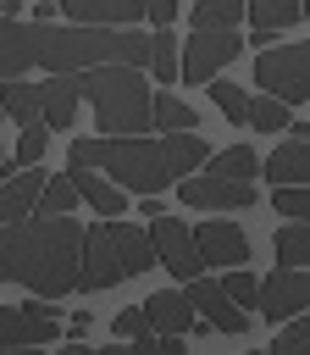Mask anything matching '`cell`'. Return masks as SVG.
Returning <instances> with one entry per match:
<instances>
[{"label":"cell","mask_w":310,"mask_h":355,"mask_svg":"<svg viewBox=\"0 0 310 355\" xmlns=\"http://www.w3.org/2000/svg\"><path fill=\"white\" fill-rule=\"evenodd\" d=\"M78 72H50L39 83V105H44V122L50 128H72V111H78Z\"/></svg>","instance_id":"cell-18"},{"label":"cell","mask_w":310,"mask_h":355,"mask_svg":"<svg viewBox=\"0 0 310 355\" xmlns=\"http://www.w3.org/2000/svg\"><path fill=\"white\" fill-rule=\"evenodd\" d=\"M266 183H310V122L288 116V139L266 155Z\"/></svg>","instance_id":"cell-14"},{"label":"cell","mask_w":310,"mask_h":355,"mask_svg":"<svg viewBox=\"0 0 310 355\" xmlns=\"http://www.w3.org/2000/svg\"><path fill=\"white\" fill-rule=\"evenodd\" d=\"M271 250H277L282 266H304V261H310V222H304V216H288V227H277Z\"/></svg>","instance_id":"cell-24"},{"label":"cell","mask_w":310,"mask_h":355,"mask_svg":"<svg viewBox=\"0 0 310 355\" xmlns=\"http://www.w3.org/2000/svg\"><path fill=\"white\" fill-rule=\"evenodd\" d=\"M78 244H83L78 216L22 211L0 222V283H22L39 300H61L78 288Z\"/></svg>","instance_id":"cell-2"},{"label":"cell","mask_w":310,"mask_h":355,"mask_svg":"<svg viewBox=\"0 0 310 355\" xmlns=\"http://www.w3.org/2000/svg\"><path fill=\"white\" fill-rule=\"evenodd\" d=\"M205 166H210V172H221V178H255V172H260V161H255V150H249V144L210 150V155H205Z\"/></svg>","instance_id":"cell-27"},{"label":"cell","mask_w":310,"mask_h":355,"mask_svg":"<svg viewBox=\"0 0 310 355\" xmlns=\"http://www.w3.org/2000/svg\"><path fill=\"white\" fill-rule=\"evenodd\" d=\"M144 322H149L155 333H183V338L199 327V316H194V305H188L183 283H177V288H161V294H149V300H144Z\"/></svg>","instance_id":"cell-15"},{"label":"cell","mask_w":310,"mask_h":355,"mask_svg":"<svg viewBox=\"0 0 310 355\" xmlns=\"http://www.w3.org/2000/svg\"><path fill=\"white\" fill-rule=\"evenodd\" d=\"M244 44H249V39H238L232 28H194V39L183 44V61H177L183 83H205V78H216L221 67H232V61L244 55Z\"/></svg>","instance_id":"cell-8"},{"label":"cell","mask_w":310,"mask_h":355,"mask_svg":"<svg viewBox=\"0 0 310 355\" xmlns=\"http://www.w3.org/2000/svg\"><path fill=\"white\" fill-rule=\"evenodd\" d=\"M255 83L266 94H277L282 105H304L310 100V44L288 39V44H260L255 55Z\"/></svg>","instance_id":"cell-6"},{"label":"cell","mask_w":310,"mask_h":355,"mask_svg":"<svg viewBox=\"0 0 310 355\" xmlns=\"http://www.w3.org/2000/svg\"><path fill=\"white\" fill-rule=\"evenodd\" d=\"M149 55V33L133 28H100V22H22V17H0V78H22L33 67L44 72H78L94 61H133L144 67Z\"/></svg>","instance_id":"cell-1"},{"label":"cell","mask_w":310,"mask_h":355,"mask_svg":"<svg viewBox=\"0 0 310 355\" xmlns=\"http://www.w3.org/2000/svg\"><path fill=\"white\" fill-rule=\"evenodd\" d=\"M89 327H94V316H89V311H72V316H66V338H72V344H78V338H89Z\"/></svg>","instance_id":"cell-37"},{"label":"cell","mask_w":310,"mask_h":355,"mask_svg":"<svg viewBox=\"0 0 310 355\" xmlns=\"http://www.w3.org/2000/svg\"><path fill=\"white\" fill-rule=\"evenodd\" d=\"M144 17H149L155 28H172V22H177V0H144Z\"/></svg>","instance_id":"cell-36"},{"label":"cell","mask_w":310,"mask_h":355,"mask_svg":"<svg viewBox=\"0 0 310 355\" xmlns=\"http://www.w3.org/2000/svg\"><path fill=\"white\" fill-rule=\"evenodd\" d=\"M61 338V322H55V305L33 300V305H0V349H33V344H50Z\"/></svg>","instance_id":"cell-10"},{"label":"cell","mask_w":310,"mask_h":355,"mask_svg":"<svg viewBox=\"0 0 310 355\" xmlns=\"http://www.w3.org/2000/svg\"><path fill=\"white\" fill-rule=\"evenodd\" d=\"M144 67L155 72V83H177V33H172V28H155V33H149Z\"/></svg>","instance_id":"cell-25"},{"label":"cell","mask_w":310,"mask_h":355,"mask_svg":"<svg viewBox=\"0 0 310 355\" xmlns=\"http://www.w3.org/2000/svg\"><path fill=\"white\" fill-rule=\"evenodd\" d=\"M6 172H17V161H6V155H0V178H6Z\"/></svg>","instance_id":"cell-40"},{"label":"cell","mask_w":310,"mask_h":355,"mask_svg":"<svg viewBox=\"0 0 310 355\" xmlns=\"http://www.w3.org/2000/svg\"><path fill=\"white\" fill-rule=\"evenodd\" d=\"M111 333H116V344H127V338H133V349H155V327L144 322V305H127V311H116Z\"/></svg>","instance_id":"cell-29"},{"label":"cell","mask_w":310,"mask_h":355,"mask_svg":"<svg viewBox=\"0 0 310 355\" xmlns=\"http://www.w3.org/2000/svg\"><path fill=\"white\" fill-rule=\"evenodd\" d=\"M188 233H194V250H199L205 266H244V261H249V239H244V227L227 222L221 211H210V216L194 222Z\"/></svg>","instance_id":"cell-11"},{"label":"cell","mask_w":310,"mask_h":355,"mask_svg":"<svg viewBox=\"0 0 310 355\" xmlns=\"http://www.w3.org/2000/svg\"><path fill=\"white\" fill-rule=\"evenodd\" d=\"M39 183H44L39 161H28V172H22V166H17V172H6V183H0V222H11V216H22V211H33Z\"/></svg>","instance_id":"cell-19"},{"label":"cell","mask_w":310,"mask_h":355,"mask_svg":"<svg viewBox=\"0 0 310 355\" xmlns=\"http://www.w3.org/2000/svg\"><path fill=\"white\" fill-rule=\"evenodd\" d=\"M78 94L94 105V128L105 133H149V83H144V67L133 61H94V67H78Z\"/></svg>","instance_id":"cell-4"},{"label":"cell","mask_w":310,"mask_h":355,"mask_svg":"<svg viewBox=\"0 0 310 355\" xmlns=\"http://www.w3.org/2000/svg\"><path fill=\"white\" fill-rule=\"evenodd\" d=\"M155 211H166L161 194H138V216H155Z\"/></svg>","instance_id":"cell-38"},{"label":"cell","mask_w":310,"mask_h":355,"mask_svg":"<svg viewBox=\"0 0 310 355\" xmlns=\"http://www.w3.org/2000/svg\"><path fill=\"white\" fill-rule=\"evenodd\" d=\"M244 0H194V28H238Z\"/></svg>","instance_id":"cell-30"},{"label":"cell","mask_w":310,"mask_h":355,"mask_svg":"<svg viewBox=\"0 0 310 355\" xmlns=\"http://www.w3.org/2000/svg\"><path fill=\"white\" fill-rule=\"evenodd\" d=\"M161 155H166V166H172V178H183V172H194V166H205V155H210V144L194 133V128H172V133H161Z\"/></svg>","instance_id":"cell-20"},{"label":"cell","mask_w":310,"mask_h":355,"mask_svg":"<svg viewBox=\"0 0 310 355\" xmlns=\"http://www.w3.org/2000/svg\"><path fill=\"white\" fill-rule=\"evenodd\" d=\"M66 178L78 183V200H89L94 216H122L127 211V189H116L100 166H66Z\"/></svg>","instance_id":"cell-16"},{"label":"cell","mask_w":310,"mask_h":355,"mask_svg":"<svg viewBox=\"0 0 310 355\" xmlns=\"http://www.w3.org/2000/svg\"><path fill=\"white\" fill-rule=\"evenodd\" d=\"M277 216H310V183H271Z\"/></svg>","instance_id":"cell-33"},{"label":"cell","mask_w":310,"mask_h":355,"mask_svg":"<svg viewBox=\"0 0 310 355\" xmlns=\"http://www.w3.org/2000/svg\"><path fill=\"white\" fill-rule=\"evenodd\" d=\"M149 122H155L161 133H172V128H199V111H194L188 100H177L172 89H161V94H149Z\"/></svg>","instance_id":"cell-23"},{"label":"cell","mask_w":310,"mask_h":355,"mask_svg":"<svg viewBox=\"0 0 310 355\" xmlns=\"http://www.w3.org/2000/svg\"><path fill=\"white\" fill-rule=\"evenodd\" d=\"M44 144H50V122H22V139H17V166H28V161H44Z\"/></svg>","instance_id":"cell-35"},{"label":"cell","mask_w":310,"mask_h":355,"mask_svg":"<svg viewBox=\"0 0 310 355\" xmlns=\"http://www.w3.org/2000/svg\"><path fill=\"white\" fill-rule=\"evenodd\" d=\"M183 294H188V305H194V316H199L205 327H216V333H249V311L232 305V300L221 294V283H210L205 272H194V277L183 283Z\"/></svg>","instance_id":"cell-12"},{"label":"cell","mask_w":310,"mask_h":355,"mask_svg":"<svg viewBox=\"0 0 310 355\" xmlns=\"http://www.w3.org/2000/svg\"><path fill=\"white\" fill-rule=\"evenodd\" d=\"M244 17H249L255 28H266V33H282V28H293V22L304 17V0H249Z\"/></svg>","instance_id":"cell-22"},{"label":"cell","mask_w":310,"mask_h":355,"mask_svg":"<svg viewBox=\"0 0 310 355\" xmlns=\"http://www.w3.org/2000/svg\"><path fill=\"white\" fill-rule=\"evenodd\" d=\"M177 200L188 211H249L255 205V178H221V172H183Z\"/></svg>","instance_id":"cell-7"},{"label":"cell","mask_w":310,"mask_h":355,"mask_svg":"<svg viewBox=\"0 0 310 355\" xmlns=\"http://www.w3.org/2000/svg\"><path fill=\"white\" fill-rule=\"evenodd\" d=\"M66 166H100L116 189L127 194H161L172 178L166 155H161V139L149 133H100V139H72L66 150Z\"/></svg>","instance_id":"cell-3"},{"label":"cell","mask_w":310,"mask_h":355,"mask_svg":"<svg viewBox=\"0 0 310 355\" xmlns=\"http://www.w3.org/2000/svg\"><path fill=\"white\" fill-rule=\"evenodd\" d=\"M0 111L22 128V122H44V105H39V83H22V78H0Z\"/></svg>","instance_id":"cell-21"},{"label":"cell","mask_w":310,"mask_h":355,"mask_svg":"<svg viewBox=\"0 0 310 355\" xmlns=\"http://www.w3.org/2000/svg\"><path fill=\"white\" fill-rule=\"evenodd\" d=\"M221 294H227L232 305H255V300H260V277L244 272V266H227V272H221Z\"/></svg>","instance_id":"cell-34"},{"label":"cell","mask_w":310,"mask_h":355,"mask_svg":"<svg viewBox=\"0 0 310 355\" xmlns=\"http://www.w3.org/2000/svg\"><path fill=\"white\" fill-rule=\"evenodd\" d=\"M72 205H78V183H72L66 172H55V178H44V183H39V200H33V211L55 216V211H72Z\"/></svg>","instance_id":"cell-28"},{"label":"cell","mask_w":310,"mask_h":355,"mask_svg":"<svg viewBox=\"0 0 310 355\" xmlns=\"http://www.w3.org/2000/svg\"><path fill=\"white\" fill-rule=\"evenodd\" d=\"M255 311H266V322H282V316H293V311H310V272H304V266H277V272L260 283Z\"/></svg>","instance_id":"cell-13"},{"label":"cell","mask_w":310,"mask_h":355,"mask_svg":"<svg viewBox=\"0 0 310 355\" xmlns=\"http://www.w3.org/2000/svg\"><path fill=\"white\" fill-rule=\"evenodd\" d=\"M144 233H149V244H155V266H166V272H172V283H188L194 272H205V261H199L194 233H188V222H183V216L155 211Z\"/></svg>","instance_id":"cell-9"},{"label":"cell","mask_w":310,"mask_h":355,"mask_svg":"<svg viewBox=\"0 0 310 355\" xmlns=\"http://www.w3.org/2000/svg\"><path fill=\"white\" fill-rule=\"evenodd\" d=\"M205 89H210V100L221 105V116L244 128V111H249V94H244L238 83H216V78H205Z\"/></svg>","instance_id":"cell-32"},{"label":"cell","mask_w":310,"mask_h":355,"mask_svg":"<svg viewBox=\"0 0 310 355\" xmlns=\"http://www.w3.org/2000/svg\"><path fill=\"white\" fill-rule=\"evenodd\" d=\"M155 266V244L144 227L122 222V216H100L83 244H78V288L94 294V288H116L122 277H138Z\"/></svg>","instance_id":"cell-5"},{"label":"cell","mask_w":310,"mask_h":355,"mask_svg":"<svg viewBox=\"0 0 310 355\" xmlns=\"http://www.w3.org/2000/svg\"><path fill=\"white\" fill-rule=\"evenodd\" d=\"M271 349H277V355H299V349H310V311L282 316V333L271 338Z\"/></svg>","instance_id":"cell-31"},{"label":"cell","mask_w":310,"mask_h":355,"mask_svg":"<svg viewBox=\"0 0 310 355\" xmlns=\"http://www.w3.org/2000/svg\"><path fill=\"white\" fill-rule=\"evenodd\" d=\"M72 22H100V28H133L144 17V0H55Z\"/></svg>","instance_id":"cell-17"},{"label":"cell","mask_w":310,"mask_h":355,"mask_svg":"<svg viewBox=\"0 0 310 355\" xmlns=\"http://www.w3.org/2000/svg\"><path fill=\"white\" fill-rule=\"evenodd\" d=\"M288 116H293V105H282L277 94H249V111H244V128H266V133H277V128H288Z\"/></svg>","instance_id":"cell-26"},{"label":"cell","mask_w":310,"mask_h":355,"mask_svg":"<svg viewBox=\"0 0 310 355\" xmlns=\"http://www.w3.org/2000/svg\"><path fill=\"white\" fill-rule=\"evenodd\" d=\"M0 11H6V17H17V11H22V0H0Z\"/></svg>","instance_id":"cell-39"}]
</instances>
